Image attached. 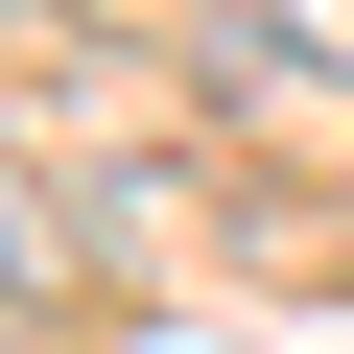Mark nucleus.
<instances>
[{"instance_id": "obj_1", "label": "nucleus", "mask_w": 354, "mask_h": 354, "mask_svg": "<svg viewBox=\"0 0 354 354\" xmlns=\"http://www.w3.org/2000/svg\"><path fill=\"white\" fill-rule=\"evenodd\" d=\"M0 307H71V236H48V189L0 165Z\"/></svg>"}]
</instances>
